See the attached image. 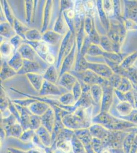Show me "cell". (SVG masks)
I'll list each match as a JSON object with an SVG mask.
<instances>
[{
	"mask_svg": "<svg viewBox=\"0 0 137 153\" xmlns=\"http://www.w3.org/2000/svg\"><path fill=\"white\" fill-rule=\"evenodd\" d=\"M85 10L91 11L94 8L95 6V3L93 1H87L83 4Z\"/></svg>",
	"mask_w": 137,
	"mask_h": 153,
	"instance_id": "obj_35",
	"label": "cell"
},
{
	"mask_svg": "<svg viewBox=\"0 0 137 153\" xmlns=\"http://www.w3.org/2000/svg\"><path fill=\"white\" fill-rule=\"evenodd\" d=\"M37 101V100H36L32 99L15 100L13 102L14 103L19 105L20 106L29 107L31 105Z\"/></svg>",
	"mask_w": 137,
	"mask_h": 153,
	"instance_id": "obj_32",
	"label": "cell"
},
{
	"mask_svg": "<svg viewBox=\"0 0 137 153\" xmlns=\"http://www.w3.org/2000/svg\"><path fill=\"white\" fill-rule=\"evenodd\" d=\"M103 89L100 85L95 84L91 86L90 94L93 100L96 103H99L103 96Z\"/></svg>",
	"mask_w": 137,
	"mask_h": 153,
	"instance_id": "obj_21",
	"label": "cell"
},
{
	"mask_svg": "<svg viewBox=\"0 0 137 153\" xmlns=\"http://www.w3.org/2000/svg\"><path fill=\"white\" fill-rule=\"evenodd\" d=\"M13 27L14 28L16 34L20 36L25 40V33L28 30L30 29V28L22 24L20 21H19L16 18L14 19Z\"/></svg>",
	"mask_w": 137,
	"mask_h": 153,
	"instance_id": "obj_22",
	"label": "cell"
},
{
	"mask_svg": "<svg viewBox=\"0 0 137 153\" xmlns=\"http://www.w3.org/2000/svg\"><path fill=\"white\" fill-rule=\"evenodd\" d=\"M104 53L105 52H103V51L98 46V45L92 44L89 47L85 55L89 57L100 56V55H103Z\"/></svg>",
	"mask_w": 137,
	"mask_h": 153,
	"instance_id": "obj_25",
	"label": "cell"
},
{
	"mask_svg": "<svg viewBox=\"0 0 137 153\" xmlns=\"http://www.w3.org/2000/svg\"><path fill=\"white\" fill-rule=\"evenodd\" d=\"M26 76L35 90L40 91L45 81L43 74L29 73L26 74Z\"/></svg>",
	"mask_w": 137,
	"mask_h": 153,
	"instance_id": "obj_11",
	"label": "cell"
},
{
	"mask_svg": "<svg viewBox=\"0 0 137 153\" xmlns=\"http://www.w3.org/2000/svg\"><path fill=\"white\" fill-rule=\"evenodd\" d=\"M78 79L70 72L65 73L59 78L58 84L68 91H71Z\"/></svg>",
	"mask_w": 137,
	"mask_h": 153,
	"instance_id": "obj_9",
	"label": "cell"
},
{
	"mask_svg": "<svg viewBox=\"0 0 137 153\" xmlns=\"http://www.w3.org/2000/svg\"><path fill=\"white\" fill-rule=\"evenodd\" d=\"M63 35L59 34L53 30H49L43 34L42 40L49 45L55 46L63 40Z\"/></svg>",
	"mask_w": 137,
	"mask_h": 153,
	"instance_id": "obj_10",
	"label": "cell"
},
{
	"mask_svg": "<svg viewBox=\"0 0 137 153\" xmlns=\"http://www.w3.org/2000/svg\"><path fill=\"white\" fill-rule=\"evenodd\" d=\"M60 12H63L68 9L73 8V3L70 1H61Z\"/></svg>",
	"mask_w": 137,
	"mask_h": 153,
	"instance_id": "obj_34",
	"label": "cell"
},
{
	"mask_svg": "<svg viewBox=\"0 0 137 153\" xmlns=\"http://www.w3.org/2000/svg\"><path fill=\"white\" fill-rule=\"evenodd\" d=\"M9 65L14 70L16 73H18L23 67L24 59L19 53L16 51L13 56L9 59L8 61Z\"/></svg>",
	"mask_w": 137,
	"mask_h": 153,
	"instance_id": "obj_16",
	"label": "cell"
},
{
	"mask_svg": "<svg viewBox=\"0 0 137 153\" xmlns=\"http://www.w3.org/2000/svg\"><path fill=\"white\" fill-rule=\"evenodd\" d=\"M93 23H94V21H92L91 18L89 16L86 17L84 20L85 31V33L88 34V35L90 34V33L92 30Z\"/></svg>",
	"mask_w": 137,
	"mask_h": 153,
	"instance_id": "obj_31",
	"label": "cell"
},
{
	"mask_svg": "<svg viewBox=\"0 0 137 153\" xmlns=\"http://www.w3.org/2000/svg\"><path fill=\"white\" fill-rule=\"evenodd\" d=\"M17 74V73L9 65L8 62L6 61H4L2 63L0 74L1 79L2 81L8 80Z\"/></svg>",
	"mask_w": 137,
	"mask_h": 153,
	"instance_id": "obj_19",
	"label": "cell"
},
{
	"mask_svg": "<svg viewBox=\"0 0 137 153\" xmlns=\"http://www.w3.org/2000/svg\"><path fill=\"white\" fill-rule=\"evenodd\" d=\"M103 9L104 12L108 15L112 14L113 12V7L111 1H104L103 2Z\"/></svg>",
	"mask_w": 137,
	"mask_h": 153,
	"instance_id": "obj_33",
	"label": "cell"
},
{
	"mask_svg": "<svg viewBox=\"0 0 137 153\" xmlns=\"http://www.w3.org/2000/svg\"><path fill=\"white\" fill-rule=\"evenodd\" d=\"M16 51L19 53L23 59L40 63L45 70H47L48 65L46 63L39 57L34 49L29 44L25 42V40L24 42L21 45Z\"/></svg>",
	"mask_w": 137,
	"mask_h": 153,
	"instance_id": "obj_1",
	"label": "cell"
},
{
	"mask_svg": "<svg viewBox=\"0 0 137 153\" xmlns=\"http://www.w3.org/2000/svg\"><path fill=\"white\" fill-rule=\"evenodd\" d=\"M69 29V28L64 19L63 12H59L58 18L54 25L53 31L61 35H65L69 31H68Z\"/></svg>",
	"mask_w": 137,
	"mask_h": 153,
	"instance_id": "obj_12",
	"label": "cell"
},
{
	"mask_svg": "<svg viewBox=\"0 0 137 153\" xmlns=\"http://www.w3.org/2000/svg\"><path fill=\"white\" fill-rule=\"evenodd\" d=\"M73 36L74 35L71 32L69 31L64 35L63 40L61 42V46L58 54L56 65L57 68L61 65V62L63 61L64 59L69 54L72 50L75 42Z\"/></svg>",
	"mask_w": 137,
	"mask_h": 153,
	"instance_id": "obj_2",
	"label": "cell"
},
{
	"mask_svg": "<svg viewBox=\"0 0 137 153\" xmlns=\"http://www.w3.org/2000/svg\"><path fill=\"white\" fill-rule=\"evenodd\" d=\"M103 153H110L108 151H104L103 152Z\"/></svg>",
	"mask_w": 137,
	"mask_h": 153,
	"instance_id": "obj_36",
	"label": "cell"
},
{
	"mask_svg": "<svg viewBox=\"0 0 137 153\" xmlns=\"http://www.w3.org/2000/svg\"><path fill=\"white\" fill-rule=\"evenodd\" d=\"M50 108L47 103L37 101L29 107L30 111L35 115H43Z\"/></svg>",
	"mask_w": 137,
	"mask_h": 153,
	"instance_id": "obj_14",
	"label": "cell"
},
{
	"mask_svg": "<svg viewBox=\"0 0 137 153\" xmlns=\"http://www.w3.org/2000/svg\"><path fill=\"white\" fill-rule=\"evenodd\" d=\"M1 37L6 39V40H10L11 38L16 35L14 28L12 25L8 22H3L1 23L0 27Z\"/></svg>",
	"mask_w": 137,
	"mask_h": 153,
	"instance_id": "obj_15",
	"label": "cell"
},
{
	"mask_svg": "<svg viewBox=\"0 0 137 153\" xmlns=\"http://www.w3.org/2000/svg\"><path fill=\"white\" fill-rule=\"evenodd\" d=\"M58 101L61 104L64 106L72 105L76 102L71 91H68L61 96L59 97Z\"/></svg>",
	"mask_w": 137,
	"mask_h": 153,
	"instance_id": "obj_24",
	"label": "cell"
},
{
	"mask_svg": "<svg viewBox=\"0 0 137 153\" xmlns=\"http://www.w3.org/2000/svg\"><path fill=\"white\" fill-rule=\"evenodd\" d=\"M88 70H90L99 76L103 78H109L111 76L112 72L107 65L99 63H88Z\"/></svg>",
	"mask_w": 137,
	"mask_h": 153,
	"instance_id": "obj_8",
	"label": "cell"
},
{
	"mask_svg": "<svg viewBox=\"0 0 137 153\" xmlns=\"http://www.w3.org/2000/svg\"><path fill=\"white\" fill-rule=\"evenodd\" d=\"M16 51L9 40H5L1 43V55L4 59H10Z\"/></svg>",
	"mask_w": 137,
	"mask_h": 153,
	"instance_id": "obj_13",
	"label": "cell"
},
{
	"mask_svg": "<svg viewBox=\"0 0 137 153\" xmlns=\"http://www.w3.org/2000/svg\"><path fill=\"white\" fill-rule=\"evenodd\" d=\"M25 40L29 42H40L43 39V34L35 28H31L26 32L25 35Z\"/></svg>",
	"mask_w": 137,
	"mask_h": 153,
	"instance_id": "obj_20",
	"label": "cell"
},
{
	"mask_svg": "<svg viewBox=\"0 0 137 153\" xmlns=\"http://www.w3.org/2000/svg\"><path fill=\"white\" fill-rule=\"evenodd\" d=\"M88 36L89 37V39L90 40L92 44L97 45H99V43H100V38L98 34L97 33V31L96 30L94 26V23H93V28H92L90 33Z\"/></svg>",
	"mask_w": 137,
	"mask_h": 153,
	"instance_id": "obj_29",
	"label": "cell"
},
{
	"mask_svg": "<svg viewBox=\"0 0 137 153\" xmlns=\"http://www.w3.org/2000/svg\"><path fill=\"white\" fill-rule=\"evenodd\" d=\"M71 92L73 94L75 101H78L82 94V85L78 80L76 82V83L75 84Z\"/></svg>",
	"mask_w": 137,
	"mask_h": 153,
	"instance_id": "obj_28",
	"label": "cell"
},
{
	"mask_svg": "<svg viewBox=\"0 0 137 153\" xmlns=\"http://www.w3.org/2000/svg\"><path fill=\"white\" fill-rule=\"evenodd\" d=\"M46 70L40 63L24 59L23 67L17 73V74L26 75L29 73H38L43 75Z\"/></svg>",
	"mask_w": 137,
	"mask_h": 153,
	"instance_id": "obj_4",
	"label": "cell"
},
{
	"mask_svg": "<svg viewBox=\"0 0 137 153\" xmlns=\"http://www.w3.org/2000/svg\"><path fill=\"white\" fill-rule=\"evenodd\" d=\"M52 2L51 1H47L46 4L45 9H44V13H43V28L42 29V34L45 33L47 31L50 19L52 13Z\"/></svg>",
	"mask_w": 137,
	"mask_h": 153,
	"instance_id": "obj_18",
	"label": "cell"
},
{
	"mask_svg": "<svg viewBox=\"0 0 137 153\" xmlns=\"http://www.w3.org/2000/svg\"><path fill=\"white\" fill-rule=\"evenodd\" d=\"M109 89H106L103 92V103H102V110L103 111L107 110L109 109V106L111 102L112 94Z\"/></svg>",
	"mask_w": 137,
	"mask_h": 153,
	"instance_id": "obj_27",
	"label": "cell"
},
{
	"mask_svg": "<svg viewBox=\"0 0 137 153\" xmlns=\"http://www.w3.org/2000/svg\"><path fill=\"white\" fill-rule=\"evenodd\" d=\"M70 73L74 75L78 80L90 86L95 84L100 85L104 81L103 78L90 70H87L80 73L75 71H71Z\"/></svg>",
	"mask_w": 137,
	"mask_h": 153,
	"instance_id": "obj_3",
	"label": "cell"
},
{
	"mask_svg": "<svg viewBox=\"0 0 137 153\" xmlns=\"http://www.w3.org/2000/svg\"><path fill=\"white\" fill-rule=\"evenodd\" d=\"M61 87L45 80L40 93L41 96H62L65 93L63 92Z\"/></svg>",
	"mask_w": 137,
	"mask_h": 153,
	"instance_id": "obj_7",
	"label": "cell"
},
{
	"mask_svg": "<svg viewBox=\"0 0 137 153\" xmlns=\"http://www.w3.org/2000/svg\"><path fill=\"white\" fill-rule=\"evenodd\" d=\"M24 40L22 37L16 34L12 38H11L9 40V42L13 46L16 51L17 49H19V48L21 46V45L23 44V42H24Z\"/></svg>",
	"mask_w": 137,
	"mask_h": 153,
	"instance_id": "obj_30",
	"label": "cell"
},
{
	"mask_svg": "<svg viewBox=\"0 0 137 153\" xmlns=\"http://www.w3.org/2000/svg\"><path fill=\"white\" fill-rule=\"evenodd\" d=\"M43 75L45 80L48 82L55 84L58 82L59 74L58 73L56 68L53 65L48 66Z\"/></svg>",
	"mask_w": 137,
	"mask_h": 153,
	"instance_id": "obj_17",
	"label": "cell"
},
{
	"mask_svg": "<svg viewBox=\"0 0 137 153\" xmlns=\"http://www.w3.org/2000/svg\"><path fill=\"white\" fill-rule=\"evenodd\" d=\"M3 11L4 16H5L7 22L13 26L14 19L16 18H14L13 13L7 1H3Z\"/></svg>",
	"mask_w": 137,
	"mask_h": 153,
	"instance_id": "obj_23",
	"label": "cell"
},
{
	"mask_svg": "<svg viewBox=\"0 0 137 153\" xmlns=\"http://www.w3.org/2000/svg\"><path fill=\"white\" fill-rule=\"evenodd\" d=\"M76 48V43L75 42L71 52L63 60L59 73V78L65 73L71 72L72 68H73L75 61V53Z\"/></svg>",
	"mask_w": 137,
	"mask_h": 153,
	"instance_id": "obj_6",
	"label": "cell"
},
{
	"mask_svg": "<svg viewBox=\"0 0 137 153\" xmlns=\"http://www.w3.org/2000/svg\"><path fill=\"white\" fill-rule=\"evenodd\" d=\"M25 42H26L27 44H29L34 49V50L36 51L37 54H38L39 57L45 62L47 57L50 54L52 53L51 52H50V45H49L48 44H47L46 42H43V40L40 41V42H34L25 40Z\"/></svg>",
	"mask_w": 137,
	"mask_h": 153,
	"instance_id": "obj_5",
	"label": "cell"
},
{
	"mask_svg": "<svg viewBox=\"0 0 137 153\" xmlns=\"http://www.w3.org/2000/svg\"><path fill=\"white\" fill-rule=\"evenodd\" d=\"M33 1H26L25 6H26V22L28 24H31L32 17H33Z\"/></svg>",
	"mask_w": 137,
	"mask_h": 153,
	"instance_id": "obj_26",
	"label": "cell"
}]
</instances>
